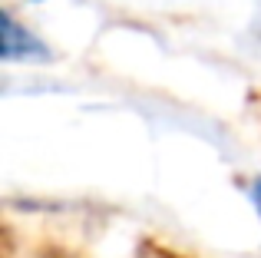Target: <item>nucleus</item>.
I'll return each instance as SVG.
<instances>
[{
  "label": "nucleus",
  "instance_id": "2",
  "mask_svg": "<svg viewBox=\"0 0 261 258\" xmlns=\"http://www.w3.org/2000/svg\"><path fill=\"white\" fill-rule=\"evenodd\" d=\"M251 202H255V209L261 212V179L251 182Z\"/></svg>",
  "mask_w": 261,
  "mask_h": 258
},
{
  "label": "nucleus",
  "instance_id": "1",
  "mask_svg": "<svg viewBox=\"0 0 261 258\" xmlns=\"http://www.w3.org/2000/svg\"><path fill=\"white\" fill-rule=\"evenodd\" d=\"M0 57L4 60H46L50 50L23 23H17V17L10 10H4L0 13Z\"/></svg>",
  "mask_w": 261,
  "mask_h": 258
}]
</instances>
